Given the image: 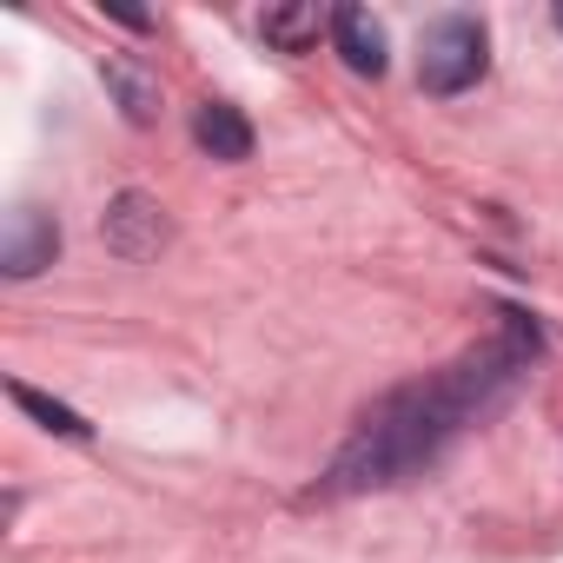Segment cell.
<instances>
[{"label": "cell", "mask_w": 563, "mask_h": 563, "mask_svg": "<svg viewBox=\"0 0 563 563\" xmlns=\"http://www.w3.org/2000/svg\"><path fill=\"white\" fill-rule=\"evenodd\" d=\"M537 352H543V332L523 312H497V332L477 352H464L457 365L378 398L358 418V431L345 438V451L332 457L319 490L325 497H358V490H391V484L431 471L477 418H490L517 398Z\"/></svg>", "instance_id": "cell-1"}, {"label": "cell", "mask_w": 563, "mask_h": 563, "mask_svg": "<svg viewBox=\"0 0 563 563\" xmlns=\"http://www.w3.org/2000/svg\"><path fill=\"white\" fill-rule=\"evenodd\" d=\"M484 67H490V34H484V21L444 14V21L424 27V47H418V87H424V93H464V87L484 80Z\"/></svg>", "instance_id": "cell-2"}, {"label": "cell", "mask_w": 563, "mask_h": 563, "mask_svg": "<svg viewBox=\"0 0 563 563\" xmlns=\"http://www.w3.org/2000/svg\"><path fill=\"white\" fill-rule=\"evenodd\" d=\"M166 232H173V225H166V206H159V199H146V192H120V199L107 206V219H100L107 252H113V258H126V265L159 258Z\"/></svg>", "instance_id": "cell-3"}, {"label": "cell", "mask_w": 563, "mask_h": 563, "mask_svg": "<svg viewBox=\"0 0 563 563\" xmlns=\"http://www.w3.org/2000/svg\"><path fill=\"white\" fill-rule=\"evenodd\" d=\"M54 258H60V219L41 212V206H14L8 232H0V272H8V278H34Z\"/></svg>", "instance_id": "cell-4"}, {"label": "cell", "mask_w": 563, "mask_h": 563, "mask_svg": "<svg viewBox=\"0 0 563 563\" xmlns=\"http://www.w3.org/2000/svg\"><path fill=\"white\" fill-rule=\"evenodd\" d=\"M332 47H339V60L352 67V74H365V80H378L385 74V27L365 14V8H339L332 14Z\"/></svg>", "instance_id": "cell-5"}, {"label": "cell", "mask_w": 563, "mask_h": 563, "mask_svg": "<svg viewBox=\"0 0 563 563\" xmlns=\"http://www.w3.org/2000/svg\"><path fill=\"white\" fill-rule=\"evenodd\" d=\"M192 140H199L212 159H225V166L252 159V120H245L239 107H225V100H206V107L192 113Z\"/></svg>", "instance_id": "cell-6"}, {"label": "cell", "mask_w": 563, "mask_h": 563, "mask_svg": "<svg viewBox=\"0 0 563 563\" xmlns=\"http://www.w3.org/2000/svg\"><path fill=\"white\" fill-rule=\"evenodd\" d=\"M100 80H107V93L126 107V120H133V126H153V120H159V80H153L133 54H107Z\"/></svg>", "instance_id": "cell-7"}, {"label": "cell", "mask_w": 563, "mask_h": 563, "mask_svg": "<svg viewBox=\"0 0 563 563\" xmlns=\"http://www.w3.org/2000/svg\"><path fill=\"white\" fill-rule=\"evenodd\" d=\"M325 27H332V14H319V0H299V8H272V14L258 21V34H265L278 54H306V47H319Z\"/></svg>", "instance_id": "cell-8"}, {"label": "cell", "mask_w": 563, "mask_h": 563, "mask_svg": "<svg viewBox=\"0 0 563 563\" xmlns=\"http://www.w3.org/2000/svg\"><path fill=\"white\" fill-rule=\"evenodd\" d=\"M8 398H14V405H21L27 418H41L47 431H60V438H87V431H93V424H87L80 411H67V405H54L47 391H34V385H21V378L8 385Z\"/></svg>", "instance_id": "cell-9"}, {"label": "cell", "mask_w": 563, "mask_h": 563, "mask_svg": "<svg viewBox=\"0 0 563 563\" xmlns=\"http://www.w3.org/2000/svg\"><path fill=\"white\" fill-rule=\"evenodd\" d=\"M556 27H563V0H556Z\"/></svg>", "instance_id": "cell-10"}]
</instances>
